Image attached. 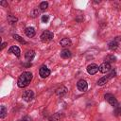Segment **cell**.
<instances>
[{"label": "cell", "mask_w": 121, "mask_h": 121, "mask_svg": "<svg viewBox=\"0 0 121 121\" xmlns=\"http://www.w3.org/2000/svg\"><path fill=\"white\" fill-rule=\"evenodd\" d=\"M109 48L112 50V51H115L117 48H118V43L116 41H112L109 43Z\"/></svg>", "instance_id": "9a60e30c"}, {"label": "cell", "mask_w": 121, "mask_h": 121, "mask_svg": "<svg viewBox=\"0 0 121 121\" xmlns=\"http://www.w3.org/2000/svg\"><path fill=\"white\" fill-rule=\"evenodd\" d=\"M33 97H34V93H33L32 90L25 91L24 94H23V98H24V100L26 101V102L31 101V100L33 99Z\"/></svg>", "instance_id": "5b68a950"}, {"label": "cell", "mask_w": 121, "mask_h": 121, "mask_svg": "<svg viewBox=\"0 0 121 121\" xmlns=\"http://www.w3.org/2000/svg\"><path fill=\"white\" fill-rule=\"evenodd\" d=\"M9 53H11V54H14L16 57H20V53H21L20 48H19L18 46H16V45L10 46V47H9Z\"/></svg>", "instance_id": "30bf717a"}, {"label": "cell", "mask_w": 121, "mask_h": 121, "mask_svg": "<svg viewBox=\"0 0 121 121\" xmlns=\"http://www.w3.org/2000/svg\"><path fill=\"white\" fill-rule=\"evenodd\" d=\"M98 70L101 73H107V72H109L111 70V64L105 61L102 64H100V66L98 67Z\"/></svg>", "instance_id": "ba28073f"}, {"label": "cell", "mask_w": 121, "mask_h": 121, "mask_svg": "<svg viewBox=\"0 0 121 121\" xmlns=\"http://www.w3.org/2000/svg\"><path fill=\"white\" fill-rule=\"evenodd\" d=\"M47 7H48V3L47 2H42L41 4H40V9H41V10H45L46 9H47Z\"/></svg>", "instance_id": "ffe728a7"}, {"label": "cell", "mask_w": 121, "mask_h": 121, "mask_svg": "<svg viewBox=\"0 0 121 121\" xmlns=\"http://www.w3.org/2000/svg\"><path fill=\"white\" fill-rule=\"evenodd\" d=\"M0 5H2V6H7L8 3H7L6 1H1V2H0Z\"/></svg>", "instance_id": "d4e9b609"}, {"label": "cell", "mask_w": 121, "mask_h": 121, "mask_svg": "<svg viewBox=\"0 0 121 121\" xmlns=\"http://www.w3.org/2000/svg\"><path fill=\"white\" fill-rule=\"evenodd\" d=\"M8 20L9 21V23H10L11 25L17 22V18H16V17H14V16H11V15H9V16L8 17Z\"/></svg>", "instance_id": "44dd1931"}, {"label": "cell", "mask_w": 121, "mask_h": 121, "mask_svg": "<svg viewBox=\"0 0 121 121\" xmlns=\"http://www.w3.org/2000/svg\"><path fill=\"white\" fill-rule=\"evenodd\" d=\"M77 87H78V89L80 92H86L87 89H88V84H87V82H86L85 80L80 79V80L78 81Z\"/></svg>", "instance_id": "8992f818"}, {"label": "cell", "mask_w": 121, "mask_h": 121, "mask_svg": "<svg viewBox=\"0 0 121 121\" xmlns=\"http://www.w3.org/2000/svg\"><path fill=\"white\" fill-rule=\"evenodd\" d=\"M60 57L63 58V59H68V58L71 57V52L68 49H63L60 52Z\"/></svg>", "instance_id": "2e32d148"}, {"label": "cell", "mask_w": 121, "mask_h": 121, "mask_svg": "<svg viewBox=\"0 0 121 121\" xmlns=\"http://www.w3.org/2000/svg\"><path fill=\"white\" fill-rule=\"evenodd\" d=\"M105 60H106V62H113V61H115L116 60V58L113 56V55H108L107 57H106V59H105Z\"/></svg>", "instance_id": "ac0fdd59"}, {"label": "cell", "mask_w": 121, "mask_h": 121, "mask_svg": "<svg viewBox=\"0 0 121 121\" xmlns=\"http://www.w3.org/2000/svg\"><path fill=\"white\" fill-rule=\"evenodd\" d=\"M49 20V16L48 15H43L42 16V22L43 23H47Z\"/></svg>", "instance_id": "603a6c76"}, {"label": "cell", "mask_w": 121, "mask_h": 121, "mask_svg": "<svg viewBox=\"0 0 121 121\" xmlns=\"http://www.w3.org/2000/svg\"><path fill=\"white\" fill-rule=\"evenodd\" d=\"M114 114L116 116H121V107H117L114 111Z\"/></svg>", "instance_id": "7402d4cb"}, {"label": "cell", "mask_w": 121, "mask_h": 121, "mask_svg": "<svg viewBox=\"0 0 121 121\" xmlns=\"http://www.w3.org/2000/svg\"><path fill=\"white\" fill-rule=\"evenodd\" d=\"M66 93H67V88L64 87V86H60V88H58V89L56 90L57 95H58V96H60V97L63 96V95H65Z\"/></svg>", "instance_id": "8fae6325"}, {"label": "cell", "mask_w": 121, "mask_h": 121, "mask_svg": "<svg viewBox=\"0 0 121 121\" xmlns=\"http://www.w3.org/2000/svg\"><path fill=\"white\" fill-rule=\"evenodd\" d=\"M30 15H31L32 17H36L37 15H39V10H38V9H34V10H32V12L30 13Z\"/></svg>", "instance_id": "cb8c5ba5"}, {"label": "cell", "mask_w": 121, "mask_h": 121, "mask_svg": "<svg viewBox=\"0 0 121 121\" xmlns=\"http://www.w3.org/2000/svg\"><path fill=\"white\" fill-rule=\"evenodd\" d=\"M7 113H8V112H7L6 107L2 105L1 108H0V117H1V118H4V117L7 115Z\"/></svg>", "instance_id": "e0dca14e"}, {"label": "cell", "mask_w": 121, "mask_h": 121, "mask_svg": "<svg viewBox=\"0 0 121 121\" xmlns=\"http://www.w3.org/2000/svg\"><path fill=\"white\" fill-rule=\"evenodd\" d=\"M53 33L51 32V31H49V30H45V31H43L42 34H41V41L43 42V43H48V42H50L52 39H53Z\"/></svg>", "instance_id": "3957f363"}, {"label": "cell", "mask_w": 121, "mask_h": 121, "mask_svg": "<svg viewBox=\"0 0 121 121\" xmlns=\"http://www.w3.org/2000/svg\"><path fill=\"white\" fill-rule=\"evenodd\" d=\"M34 57H35V52H34L33 50H27V51L26 52V54H25V58H26V60H28V61L32 60Z\"/></svg>", "instance_id": "7c38bea8"}, {"label": "cell", "mask_w": 121, "mask_h": 121, "mask_svg": "<svg viewBox=\"0 0 121 121\" xmlns=\"http://www.w3.org/2000/svg\"><path fill=\"white\" fill-rule=\"evenodd\" d=\"M31 79H32V74L30 72H27V71L26 72H23L20 75L19 78H18L17 85L20 88H25L30 83Z\"/></svg>", "instance_id": "6da1fadb"}, {"label": "cell", "mask_w": 121, "mask_h": 121, "mask_svg": "<svg viewBox=\"0 0 121 121\" xmlns=\"http://www.w3.org/2000/svg\"><path fill=\"white\" fill-rule=\"evenodd\" d=\"M60 44L61 46H63V47H65V46H70V45L72 44V42H71V40H70L69 38H63V39H61V40L60 41Z\"/></svg>", "instance_id": "4fadbf2b"}, {"label": "cell", "mask_w": 121, "mask_h": 121, "mask_svg": "<svg viewBox=\"0 0 121 121\" xmlns=\"http://www.w3.org/2000/svg\"><path fill=\"white\" fill-rule=\"evenodd\" d=\"M6 45H7V43H3L2 45H1V50H3V49L6 47Z\"/></svg>", "instance_id": "484cf974"}, {"label": "cell", "mask_w": 121, "mask_h": 121, "mask_svg": "<svg viewBox=\"0 0 121 121\" xmlns=\"http://www.w3.org/2000/svg\"><path fill=\"white\" fill-rule=\"evenodd\" d=\"M25 33H26V35L27 37L31 38V37H33L35 35V29H34V27H31V26L26 27V30H25Z\"/></svg>", "instance_id": "5bb4252c"}, {"label": "cell", "mask_w": 121, "mask_h": 121, "mask_svg": "<svg viewBox=\"0 0 121 121\" xmlns=\"http://www.w3.org/2000/svg\"><path fill=\"white\" fill-rule=\"evenodd\" d=\"M115 75H116V72H115V70H112L110 74H108L107 76H105V77H103V78H101L100 79H98V81H97V85H99V86H102V85H104V84H106L112 78H113V77H115Z\"/></svg>", "instance_id": "7a4b0ae2"}, {"label": "cell", "mask_w": 121, "mask_h": 121, "mask_svg": "<svg viewBox=\"0 0 121 121\" xmlns=\"http://www.w3.org/2000/svg\"><path fill=\"white\" fill-rule=\"evenodd\" d=\"M39 74H40V76L43 78H47L49 75H50V70L46 67V66H42L41 68H40V70H39Z\"/></svg>", "instance_id": "52a82bcc"}, {"label": "cell", "mask_w": 121, "mask_h": 121, "mask_svg": "<svg viewBox=\"0 0 121 121\" xmlns=\"http://www.w3.org/2000/svg\"><path fill=\"white\" fill-rule=\"evenodd\" d=\"M105 99H106L112 106H113V107L118 106V101L116 100V98H115L112 95H111V94H107V95H105Z\"/></svg>", "instance_id": "277c9868"}, {"label": "cell", "mask_w": 121, "mask_h": 121, "mask_svg": "<svg viewBox=\"0 0 121 121\" xmlns=\"http://www.w3.org/2000/svg\"><path fill=\"white\" fill-rule=\"evenodd\" d=\"M13 38H14L16 41H18L19 43H25V44H26V43H26V41H25L21 36H19V35H17V34H14V35H13Z\"/></svg>", "instance_id": "d6986e66"}, {"label": "cell", "mask_w": 121, "mask_h": 121, "mask_svg": "<svg viewBox=\"0 0 121 121\" xmlns=\"http://www.w3.org/2000/svg\"><path fill=\"white\" fill-rule=\"evenodd\" d=\"M97 71H98V66L96 64H95V63H92V64L87 66V72L90 75H95Z\"/></svg>", "instance_id": "9c48e42d"}]
</instances>
